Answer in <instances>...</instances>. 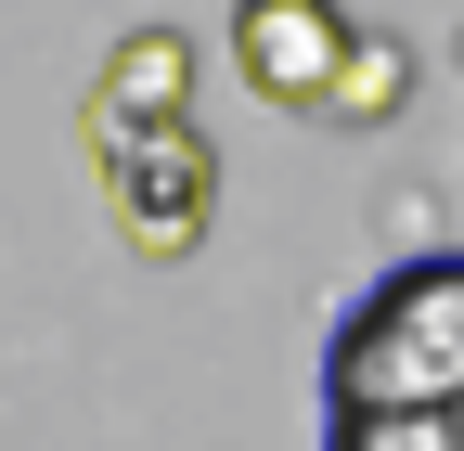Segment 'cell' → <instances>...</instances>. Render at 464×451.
<instances>
[{
    "mask_svg": "<svg viewBox=\"0 0 464 451\" xmlns=\"http://www.w3.org/2000/svg\"><path fill=\"white\" fill-rule=\"evenodd\" d=\"M400 91H413V52H400L387 26H362V39H348V65H335V91H323V117H335V130H387Z\"/></svg>",
    "mask_w": 464,
    "mask_h": 451,
    "instance_id": "cell-5",
    "label": "cell"
},
{
    "mask_svg": "<svg viewBox=\"0 0 464 451\" xmlns=\"http://www.w3.org/2000/svg\"><path fill=\"white\" fill-rule=\"evenodd\" d=\"M181 103H194V39H181V26H142V39H116V65L91 78V142L168 130Z\"/></svg>",
    "mask_w": 464,
    "mask_h": 451,
    "instance_id": "cell-4",
    "label": "cell"
},
{
    "mask_svg": "<svg viewBox=\"0 0 464 451\" xmlns=\"http://www.w3.org/2000/svg\"><path fill=\"white\" fill-rule=\"evenodd\" d=\"M323 451H464V413H323Z\"/></svg>",
    "mask_w": 464,
    "mask_h": 451,
    "instance_id": "cell-6",
    "label": "cell"
},
{
    "mask_svg": "<svg viewBox=\"0 0 464 451\" xmlns=\"http://www.w3.org/2000/svg\"><path fill=\"white\" fill-rule=\"evenodd\" d=\"M323 413H464V245L387 258L323 335Z\"/></svg>",
    "mask_w": 464,
    "mask_h": 451,
    "instance_id": "cell-1",
    "label": "cell"
},
{
    "mask_svg": "<svg viewBox=\"0 0 464 451\" xmlns=\"http://www.w3.org/2000/svg\"><path fill=\"white\" fill-rule=\"evenodd\" d=\"M348 39L362 26H348L335 0H232V78H246L258 103H284V117H323Z\"/></svg>",
    "mask_w": 464,
    "mask_h": 451,
    "instance_id": "cell-3",
    "label": "cell"
},
{
    "mask_svg": "<svg viewBox=\"0 0 464 451\" xmlns=\"http://www.w3.org/2000/svg\"><path fill=\"white\" fill-rule=\"evenodd\" d=\"M91 155H103V219H116L142 258H194V245H207V219H219V155L194 142V117L116 130V142H91Z\"/></svg>",
    "mask_w": 464,
    "mask_h": 451,
    "instance_id": "cell-2",
    "label": "cell"
}]
</instances>
